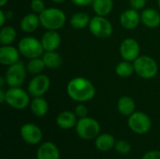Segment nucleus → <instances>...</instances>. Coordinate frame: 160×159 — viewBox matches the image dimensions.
I'll return each mask as SVG.
<instances>
[{
  "label": "nucleus",
  "mask_w": 160,
  "mask_h": 159,
  "mask_svg": "<svg viewBox=\"0 0 160 159\" xmlns=\"http://www.w3.org/2000/svg\"><path fill=\"white\" fill-rule=\"evenodd\" d=\"M68 97L77 102H86L94 98L96 89L93 83L82 77L72 79L67 86Z\"/></svg>",
  "instance_id": "nucleus-1"
},
{
  "label": "nucleus",
  "mask_w": 160,
  "mask_h": 159,
  "mask_svg": "<svg viewBox=\"0 0 160 159\" xmlns=\"http://www.w3.org/2000/svg\"><path fill=\"white\" fill-rule=\"evenodd\" d=\"M40 24L47 30H58L62 28L67 21L66 14L59 8H46L39 15Z\"/></svg>",
  "instance_id": "nucleus-2"
},
{
  "label": "nucleus",
  "mask_w": 160,
  "mask_h": 159,
  "mask_svg": "<svg viewBox=\"0 0 160 159\" xmlns=\"http://www.w3.org/2000/svg\"><path fill=\"white\" fill-rule=\"evenodd\" d=\"M77 135L85 141L95 140L100 133L99 123L92 117L80 118L75 127Z\"/></svg>",
  "instance_id": "nucleus-3"
},
{
  "label": "nucleus",
  "mask_w": 160,
  "mask_h": 159,
  "mask_svg": "<svg viewBox=\"0 0 160 159\" xmlns=\"http://www.w3.org/2000/svg\"><path fill=\"white\" fill-rule=\"evenodd\" d=\"M18 49L20 53L28 59L40 57L45 52L41 41L33 37H22L18 43Z\"/></svg>",
  "instance_id": "nucleus-4"
},
{
  "label": "nucleus",
  "mask_w": 160,
  "mask_h": 159,
  "mask_svg": "<svg viewBox=\"0 0 160 159\" xmlns=\"http://www.w3.org/2000/svg\"><path fill=\"white\" fill-rule=\"evenodd\" d=\"M135 72L142 79H153L157 76L158 71V67L157 62L150 56L142 55L139 56L134 62Z\"/></svg>",
  "instance_id": "nucleus-5"
},
{
  "label": "nucleus",
  "mask_w": 160,
  "mask_h": 159,
  "mask_svg": "<svg viewBox=\"0 0 160 159\" xmlns=\"http://www.w3.org/2000/svg\"><path fill=\"white\" fill-rule=\"evenodd\" d=\"M6 103L16 110H23L30 103V95L20 86L9 87L6 91Z\"/></svg>",
  "instance_id": "nucleus-6"
},
{
  "label": "nucleus",
  "mask_w": 160,
  "mask_h": 159,
  "mask_svg": "<svg viewBox=\"0 0 160 159\" xmlns=\"http://www.w3.org/2000/svg\"><path fill=\"white\" fill-rule=\"evenodd\" d=\"M128 125L132 132L142 135L150 131L152 127V121L146 113L135 112L128 117Z\"/></svg>",
  "instance_id": "nucleus-7"
},
{
  "label": "nucleus",
  "mask_w": 160,
  "mask_h": 159,
  "mask_svg": "<svg viewBox=\"0 0 160 159\" xmlns=\"http://www.w3.org/2000/svg\"><path fill=\"white\" fill-rule=\"evenodd\" d=\"M26 67L23 63L19 61L11 66H8V68L6 72L5 79L6 82L9 87H18L21 86L25 78H26Z\"/></svg>",
  "instance_id": "nucleus-8"
},
{
  "label": "nucleus",
  "mask_w": 160,
  "mask_h": 159,
  "mask_svg": "<svg viewBox=\"0 0 160 159\" xmlns=\"http://www.w3.org/2000/svg\"><path fill=\"white\" fill-rule=\"evenodd\" d=\"M90 32L98 38H107L112 34V25L104 16H95L89 22Z\"/></svg>",
  "instance_id": "nucleus-9"
},
{
  "label": "nucleus",
  "mask_w": 160,
  "mask_h": 159,
  "mask_svg": "<svg viewBox=\"0 0 160 159\" xmlns=\"http://www.w3.org/2000/svg\"><path fill=\"white\" fill-rule=\"evenodd\" d=\"M50 78L44 74H38L35 76L27 86V92L33 97H42L50 88Z\"/></svg>",
  "instance_id": "nucleus-10"
},
{
  "label": "nucleus",
  "mask_w": 160,
  "mask_h": 159,
  "mask_svg": "<svg viewBox=\"0 0 160 159\" xmlns=\"http://www.w3.org/2000/svg\"><path fill=\"white\" fill-rule=\"evenodd\" d=\"M20 135L23 142L30 145H36L39 143L43 138L41 129L35 124L26 123L20 128Z\"/></svg>",
  "instance_id": "nucleus-11"
},
{
  "label": "nucleus",
  "mask_w": 160,
  "mask_h": 159,
  "mask_svg": "<svg viewBox=\"0 0 160 159\" xmlns=\"http://www.w3.org/2000/svg\"><path fill=\"white\" fill-rule=\"evenodd\" d=\"M120 54L126 61L134 62L140 56V45L134 38H126L120 45Z\"/></svg>",
  "instance_id": "nucleus-12"
},
{
  "label": "nucleus",
  "mask_w": 160,
  "mask_h": 159,
  "mask_svg": "<svg viewBox=\"0 0 160 159\" xmlns=\"http://www.w3.org/2000/svg\"><path fill=\"white\" fill-rule=\"evenodd\" d=\"M20 54L19 49L9 45H2L0 48V63L8 67L11 66L19 62Z\"/></svg>",
  "instance_id": "nucleus-13"
},
{
  "label": "nucleus",
  "mask_w": 160,
  "mask_h": 159,
  "mask_svg": "<svg viewBox=\"0 0 160 159\" xmlns=\"http://www.w3.org/2000/svg\"><path fill=\"white\" fill-rule=\"evenodd\" d=\"M141 22V14H139L138 10L129 8L125 10L120 16V23L121 25L128 30L136 28Z\"/></svg>",
  "instance_id": "nucleus-14"
},
{
  "label": "nucleus",
  "mask_w": 160,
  "mask_h": 159,
  "mask_svg": "<svg viewBox=\"0 0 160 159\" xmlns=\"http://www.w3.org/2000/svg\"><path fill=\"white\" fill-rule=\"evenodd\" d=\"M41 43L45 52L56 51L61 43V37L56 30H48L41 37Z\"/></svg>",
  "instance_id": "nucleus-15"
},
{
  "label": "nucleus",
  "mask_w": 160,
  "mask_h": 159,
  "mask_svg": "<svg viewBox=\"0 0 160 159\" xmlns=\"http://www.w3.org/2000/svg\"><path fill=\"white\" fill-rule=\"evenodd\" d=\"M37 159H60V151L52 142L42 143L37 151Z\"/></svg>",
  "instance_id": "nucleus-16"
},
{
  "label": "nucleus",
  "mask_w": 160,
  "mask_h": 159,
  "mask_svg": "<svg viewBox=\"0 0 160 159\" xmlns=\"http://www.w3.org/2000/svg\"><path fill=\"white\" fill-rule=\"evenodd\" d=\"M77 122V115L69 111L62 112L56 117V125L62 129H71L76 127Z\"/></svg>",
  "instance_id": "nucleus-17"
},
{
  "label": "nucleus",
  "mask_w": 160,
  "mask_h": 159,
  "mask_svg": "<svg viewBox=\"0 0 160 159\" xmlns=\"http://www.w3.org/2000/svg\"><path fill=\"white\" fill-rule=\"evenodd\" d=\"M141 21L149 28H156L160 24V14L155 8H145L141 13Z\"/></svg>",
  "instance_id": "nucleus-18"
},
{
  "label": "nucleus",
  "mask_w": 160,
  "mask_h": 159,
  "mask_svg": "<svg viewBox=\"0 0 160 159\" xmlns=\"http://www.w3.org/2000/svg\"><path fill=\"white\" fill-rule=\"evenodd\" d=\"M40 24L39 16L37 13H28L22 17L20 22V28L25 33H33Z\"/></svg>",
  "instance_id": "nucleus-19"
},
{
  "label": "nucleus",
  "mask_w": 160,
  "mask_h": 159,
  "mask_svg": "<svg viewBox=\"0 0 160 159\" xmlns=\"http://www.w3.org/2000/svg\"><path fill=\"white\" fill-rule=\"evenodd\" d=\"M115 139L112 135L109 133L99 134L95 139V146L100 152H108L114 148L115 145Z\"/></svg>",
  "instance_id": "nucleus-20"
},
{
  "label": "nucleus",
  "mask_w": 160,
  "mask_h": 159,
  "mask_svg": "<svg viewBox=\"0 0 160 159\" xmlns=\"http://www.w3.org/2000/svg\"><path fill=\"white\" fill-rule=\"evenodd\" d=\"M135 109L136 104L132 97L128 96H124L119 98L117 102V110L122 115L129 117L132 113L135 112Z\"/></svg>",
  "instance_id": "nucleus-21"
},
{
  "label": "nucleus",
  "mask_w": 160,
  "mask_h": 159,
  "mask_svg": "<svg viewBox=\"0 0 160 159\" xmlns=\"http://www.w3.org/2000/svg\"><path fill=\"white\" fill-rule=\"evenodd\" d=\"M30 109L34 115L38 117H43L47 114L49 111V105L45 98L42 97H34L30 103Z\"/></svg>",
  "instance_id": "nucleus-22"
},
{
  "label": "nucleus",
  "mask_w": 160,
  "mask_h": 159,
  "mask_svg": "<svg viewBox=\"0 0 160 159\" xmlns=\"http://www.w3.org/2000/svg\"><path fill=\"white\" fill-rule=\"evenodd\" d=\"M46 67L51 69H56L62 65V57L61 55L56 52L55 51L52 52H45L41 56Z\"/></svg>",
  "instance_id": "nucleus-23"
},
{
  "label": "nucleus",
  "mask_w": 160,
  "mask_h": 159,
  "mask_svg": "<svg viewBox=\"0 0 160 159\" xmlns=\"http://www.w3.org/2000/svg\"><path fill=\"white\" fill-rule=\"evenodd\" d=\"M92 6L97 15L106 16L112 10L113 0H94Z\"/></svg>",
  "instance_id": "nucleus-24"
},
{
  "label": "nucleus",
  "mask_w": 160,
  "mask_h": 159,
  "mask_svg": "<svg viewBox=\"0 0 160 159\" xmlns=\"http://www.w3.org/2000/svg\"><path fill=\"white\" fill-rule=\"evenodd\" d=\"M91 19L89 15L85 12H77L73 14L70 18V25L76 29H82L89 25Z\"/></svg>",
  "instance_id": "nucleus-25"
},
{
  "label": "nucleus",
  "mask_w": 160,
  "mask_h": 159,
  "mask_svg": "<svg viewBox=\"0 0 160 159\" xmlns=\"http://www.w3.org/2000/svg\"><path fill=\"white\" fill-rule=\"evenodd\" d=\"M16 30L12 26H2L0 30V43L2 45H9L16 38Z\"/></svg>",
  "instance_id": "nucleus-26"
},
{
  "label": "nucleus",
  "mask_w": 160,
  "mask_h": 159,
  "mask_svg": "<svg viewBox=\"0 0 160 159\" xmlns=\"http://www.w3.org/2000/svg\"><path fill=\"white\" fill-rule=\"evenodd\" d=\"M134 65L129 61H122L117 64L115 67L116 74L121 78H128L134 73Z\"/></svg>",
  "instance_id": "nucleus-27"
},
{
  "label": "nucleus",
  "mask_w": 160,
  "mask_h": 159,
  "mask_svg": "<svg viewBox=\"0 0 160 159\" xmlns=\"http://www.w3.org/2000/svg\"><path fill=\"white\" fill-rule=\"evenodd\" d=\"M45 67L46 66L42 58L38 57V58L29 59V62L27 63V66H26V69L29 73L38 75V74H40V72L44 69Z\"/></svg>",
  "instance_id": "nucleus-28"
},
{
  "label": "nucleus",
  "mask_w": 160,
  "mask_h": 159,
  "mask_svg": "<svg viewBox=\"0 0 160 159\" xmlns=\"http://www.w3.org/2000/svg\"><path fill=\"white\" fill-rule=\"evenodd\" d=\"M131 144L124 140L118 141L115 145H114V149L117 153L121 154V155H128L131 152Z\"/></svg>",
  "instance_id": "nucleus-29"
},
{
  "label": "nucleus",
  "mask_w": 160,
  "mask_h": 159,
  "mask_svg": "<svg viewBox=\"0 0 160 159\" xmlns=\"http://www.w3.org/2000/svg\"><path fill=\"white\" fill-rule=\"evenodd\" d=\"M30 6H31V9L33 10V12L38 15L46 9L43 0H32Z\"/></svg>",
  "instance_id": "nucleus-30"
},
{
  "label": "nucleus",
  "mask_w": 160,
  "mask_h": 159,
  "mask_svg": "<svg viewBox=\"0 0 160 159\" xmlns=\"http://www.w3.org/2000/svg\"><path fill=\"white\" fill-rule=\"evenodd\" d=\"M75 114L77 115V117L80 119V118H83V117H86L88 115V109L85 105L83 104H79L76 106L75 108V111H74Z\"/></svg>",
  "instance_id": "nucleus-31"
},
{
  "label": "nucleus",
  "mask_w": 160,
  "mask_h": 159,
  "mask_svg": "<svg viewBox=\"0 0 160 159\" xmlns=\"http://www.w3.org/2000/svg\"><path fill=\"white\" fill-rule=\"evenodd\" d=\"M130 7L136 10L142 9L146 5V0H129Z\"/></svg>",
  "instance_id": "nucleus-32"
},
{
  "label": "nucleus",
  "mask_w": 160,
  "mask_h": 159,
  "mask_svg": "<svg viewBox=\"0 0 160 159\" xmlns=\"http://www.w3.org/2000/svg\"><path fill=\"white\" fill-rule=\"evenodd\" d=\"M142 159H160V151L152 150L145 153Z\"/></svg>",
  "instance_id": "nucleus-33"
},
{
  "label": "nucleus",
  "mask_w": 160,
  "mask_h": 159,
  "mask_svg": "<svg viewBox=\"0 0 160 159\" xmlns=\"http://www.w3.org/2000/svg\"><path fill=\"white\" fill-rule=\"evenodd\" d=\"M73 4L77 5V6H88L90 4L93 3L94 0H70Z\"/></svg>",
  "instance_id": "nucleus-34"
},
{
  "label": "nucleus",
  "mask_w": 160,
  "mask_h": 159,
  "mask_svg": "<svg viewBox=\"0 0 160 159\" xmlns=\"http://www.w3.org/2000/svg\"><path fill=\"white\" fill-rule=\"evenodd\" d=\"M7 18H8L7 14L3 10H0V26H3L5 24V22H6Z\"/></svg>",
  "instance_id": "nucleus-35"
},
{
  "label": "nucleus",
  "mask_w": 160,
  "mask_h": 159,
  "mask_svg": "<svg viewBox=\"0 0 160 159\" xmlns=\"http://www.w3.org/2000/svg\"><path fill=\"white\" fill-rule=\"evenodd\" d=\"M0 102L1 103L6 102V91H4L3 89L0 90Z\"/></svg>",
  "instance_id": "nucleus-36"
},
{
  "label": "nucleus",
  "mask_w": 160,
  "mask_h": 159,
  "mask_svg": "<svg viewBox=\"0 0 160 159\" xmlns=\"http://www.w3.org/2000/svg\"><path fill=\"white\" fill-rule=\"evenodd\" d=\"M7 83L6 82V79L4 77H0V87H3V85Z\"/></svg>",
  "instance_id": "nucleus-37"
},
{
  "label": "nucleus",
  "mask_w": 160,
  "mask_h": 159,
  "mask_svg": "<svg viewBox=\"0 0 160 159\" xmlns=\"http://www.w3.org/2000/svg\"><path fill=\"white\" fill-rule=\"evenodd\" d=\"M8 3V0H0V7H4Z\"/></svg>",
  "instance_id": "nucleus-38"
},
{
  "label": "nucleus",
  "mask_w": 160,
  "mask_h": 159,
  "mask_svg": "<svg viewBox=\"0 0 160 159\" xmlns=\"http://www.w3.org/2000/svg\"><path fill=\"white\" fill-rule=\"evenodd\" d=\"M51 1H52L53 3H56V4H60V3H63L66 0H51Z\"/></svg>",
  "instance_id": "nucleus-39"
},
{
  "label": "nucleus",
  "mask_w": 160,
  "mask_h": 159,
  "mask_svg": "<svg viewBox=\"0 0 160 159\" xmlns=\"http://www.w3.org/2000/svg\"><path fill=\"white\" fill-rule=\"evenodd\" d=\"M158 7H159L160 8V0H158Z\"/></svg>",
  "instance_id": "nucleus-40"
}]
</instances>
